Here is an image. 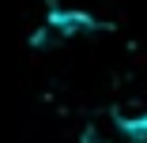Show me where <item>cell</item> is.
<instances>
[{"label":"cell","mask_w":147,"mask_h":143,"mask_svg":"<svg viewBox=\"0 0 147 143\" xmlns=\"http://www.w3.org/2000/svg\"><path fill=\"white\" fill-rule=\"evenodd\" d=\"M102 19L91 15L87 8H64V4H57L45 11V23L38 26V34H34V49H45V45H57V42H68V38H87V34H98L102 30Z\"/></svg>","instance_id":"1"}]
</instances>
